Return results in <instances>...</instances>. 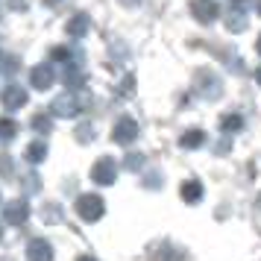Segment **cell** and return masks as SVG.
Masks as SVG:
<instances>
[{"label": "cell", "mask_w": 261, "mask_h": 261, "mask_svg": "<svg viewBox=\"0 0 261 261\" xmlns=\"http://www.w3.org/2000/svg\"><path fill=\"white\" fill-rule=\"evenodd\" d=\"M76 214L83 217L85 223H97V220L106 214V202L100 200L97 194H83V197L76 200Z\"/></svg>", "instance_id": "cell-1"}, {"label": "cell", "mask_w": 261, "mask_h": 261, "mask_svg": "<svg viewBox=\"0 0 261 261\" xmlns=\"http://www.w3.org/2000/svg\"><path fill=\"white\" fill-rule=\"evenodd\" d=\"M138 138V120L129 118V115H123V118L115 120V126H112V141L115 144H132Z\"/></svg>", "instance_id": "cell-2"}, {"label": "cell", "mask_w": 261, "mask_h": 261, "mask_svg": "<svg viewBox=\"0 0 261 261\" xmlns=\"http://www.w3.org/2000/svg\"><path fill=\"white\" fill-rule=\"evenodd\" d=\"M83 100L73 94V91H65L53 100V115H59V118H76L80 112H83Z\"/></svg>", "instance_id": "cell-3"}, {"label": "cell", "mask_w": 261, "mask_h": 261, "mask_svg": "<svg viewBox=\"0 0 261 261\" xmlns=\"http://www.w3.org/2000/svg\"><path fill=\"white\" fill-rule=\"evenodd\" d=\"M91 179H94L97 185H115V179H118V165H115V159H109V155H100L91 167Z\"/></svg>", "instance_id": "cell-4"}, {"label": "cell", "mask_w": 261, "mask_h": 261, "mask_svg": "<svg viewBox=\"0 0 261 261\" xmlns=\"http://www.w3.org/2000/svg\"><path fill=\"white\" fill-rule=\"evenodd\" d=\"M197 91H200L205 100H217V97L223 94V83H220V76L212 71H197Z\"/></svg>", "instance_id": "cell-5"}, {"label": "cell", "mask_w": 261, "mask_h": 261, "mask_svg": "<svg viewBox=\"0 0 261 261\" xmlns=\"http://www.w3.org/2000/svg\"><path fill=\"white\" fill-rule=\"evenodd\" d=\"M191 15L200 24H212V21H217V15H220V6L214 0H191Z\"/></svg>", "instance_id": "cell-6"}, {"label": "cell", "mask_w": 261, "mask_h": 261, "mask_svg": "<svg viewBox=\"0 0 261 261\" xmlns=\"http://www.w3.org/2000/svg\"><path fill=\"white\" fill-rule=\"evenodd\" d=\"M3 217H6V223L12 226H24L27 217H30V205H27V200H12L3 205Z\"/></svg>", "instance_id": "cell-7"}, {"label": "cell", "mask_w": 261, "mask_h": 261, "mask_svg": "<svg viewBox=\"0 0 261 261\" xmlns=\"http://www.w3.org/2000/svg\"><path fill=\"white\" fill-rule=\"evenodd\" d=\"M27 261H53V247L44 238H33L27 247Z\"/></svg>", "instance_id": "cell-8"}, {"label": "cell", "mask_w": 261, "mask_h": 261, "mask_svg": "<svg viewBox=\"0 0 261 261\" xmlns=\"http://www.w3.org/2000/svg\"><path fill=\"white\" fill-rule=\"evenodd\" d=\"M0 103H3V109H9V112H12V109H21V106H27V91L21 85H6Z\"/></svg>", "instance_id": "cell-9"}, {"label": "cell", "mask_w": 261, "mask_h": 261, "mask_svg": "<svg viewBox=\"0 0 261 261\" xmlns=\"http://www.w3.org/2000/svg\"><path fill=\"white\" fill-rule=\"evenodd\" d=\"M62 80L68 85V91H76V88H83L85 85V71L80 62H68L65 65V73H62Z\"/></svg>", "instance_id": "cell-10"}, {"label": "cell", "mask_w": 261, "mask_h": 261, "mask_svg": "<svg viewBox=\"0 0 261 261\" xmlns=\"http://www.w3.org/2000/svg\"><path fill=\"white\" fill-rule=\"evenodd\" d=\"M30 83H33V88L44 91V88H50V85L56 83V73H53V68H50V65H36V68H33V73H30Z\"/></svg>", "instance_id": "cell-11"}, {"label": "cell", "mask_w": 261, "mask_h": 261, "mask_svg": "<svg viewBox=\"0 0 261 261\" xmlns=\"http://www.w3.org/2000/svg\"><path fill=\"white\" fill-rule=\"evenodd\" d=\"M68 36H73V38H83V36H88V30H91V18L85 12H80V15H73L71 21H68Z\"/></svg>", "instance_id": "cell-12"}, {"label": "cell", "mask_w": 261, "mask_h": 261, "mask_svg": "<svg viewBox=\"0 0 261 261\" xmlns=\"http://www.w3.org/2000/svg\"><path fill=\"white\" fill-rule=\"evenodd\" d=\"M179 194H182L185 202H200L202 200V182L200 179H188V182H182Z\"/></svg>", "instance_id": "cell-13"}, {"label": "cell", "mask_w": 261, "mask_h": 261, "mask_svg": "<svg viewBox=\"0 0 261 261\" xmlns=\"http://www.w3.org/2000/svg\"><path fill=\"white\" fill-rule=\"evenodd\" d=\"M226 24H229V30H235V33L247 30V9H235V6H229V18H226Z\"/></svg>", "instance_id": "cell-14"}, {"label": "cell", "mask_w": 261, "mask_h": 261, "mask_svg": "<svg viewBox=\"0 0 261 261\" xmlns=\"http://www.w3.org/2000/svg\"><path fill=\"white\" fill-rule=\"evenodd\" d=\"M179 144H182V147H188V150H197V147H202V144H205V132H202V129H188V132H182Z\"/></svg>", "instance_id": "cell-15"}, {"label": "cell", "mask_w": 261, "mask_h": 261, "mask_svg": "<svg viewBox=\"0 0 261 261\" xmlns=\"http://www.w3.org/2000/svg\"><path fill=\"white\" fill-rule=\"evenodd\" d=\"M44 159H47V144L44 141H33L27 147V162L38 165V162H44Z\"/></svg>", "instance_id": "cell-16"}, {"label": "cell", "mask_w": 261, "mask_h": 261, "mask_svg": "<svg viewBox=\"0 0 261 261\" xmlns=\"http://www.w3.org/2000/svg\"><path fill=\"white\" fill-rule=\"evenodd\" d=\"M241 126H244V118L235 115V112H226L223 118H220V129L223 132H238Z\"/></svg>", "instance_id": "cell-17"}, {"label": "cell", "mask_w": 261, "mask_h": 261, "mask_svg": "<svg viewBox=\"0 0 261 261\" xmlns=\"http://www.w3.org/2000/svg\"><path fill=\"white\" fill-rule=\"evenodd\" d=\"M18 135V123L12 118H0V141H12Z\"/></svg>", "instance_id": "cell-18"}, {"label": "cell", "mask_w": 261, "mask_h": 261, "mask_svg": "<svg viewBox=\"0 0 261 261\" xmlns=\"http://www.w3.org/2000/svg\"><path fill=\"white\" fill-rule=\"evenodd\" d=\"M33 129H36L38 135H47V132L53 129V123H50V118L44 112H36V115H33Z\"/></svg>", "instance_id": "cell-19"}, {"label": "cell", "mask_w": 261, "mask_h": 261, "mask_svg": "<svg viewBox=\"0 0 261 261\" xmlns=\"http://www.w3.org/2000/svg\"><path fill=\"white\" fill-rule=\"evenodd\" d=\"M123 165H126V170H135V173H138V170L144 167V155H141V153H129Z\"/></svg>", "instance_id": "cell-20"}, {"label": "cell", "mask_w": 261, "mask_h": 261, "mask_svg": "<svg viewBox=\"0 0 261 261\" xmlns=\"http://www.w3.org/2000/svg\"><path fill=\"white\" fill-rule=\"evenodd\" d=\"M53 59H59V62H73V47H65V44L53 47Z\"/></svg>", "instance_id": "cell-21"}, {"label": "cell", "mask_w": 261, "mask_h": 261, "mask_svg": "<svg viewBox=\"0 0 261 261\" xmlns=\"http://www.w3.org/2000/svg\"><path fill=\"white\" fill-rule=\"evenodd\" d=\"M76 138H80V141H88V138H94V126H88V123H83V126L76 129Z\"/></svg>", "instance_id": "cell-22"}, {"label": "cell", "mask_w": 261, "mask_h": 261, "mask_svg": "<svg viewBox=\"0 0 261 261\" xmlns=\"http://www.w3.org/2000/svg\"><path fill=\"white\" fill-rule=\"evenodd\" d=\"M47 223H56L59 220V205H47V217H44Z\"/></svg>", "instance_id": "cell-23"}, {"label": "cell", "mask_w": 261, "mask_h": 261, "mask_svg": "<svg viewBox=\"0 0 261 261\" xmlns=\"http://www.w3.org/2000/svg\"><path fill=\"white\" fill-rule=\"evenodd\" d=\"M9 6H12L15 12H24L27 6H30V0H9Z\"/></svg>", "instance_id": "cell-24"}, {"label": "cell", "mask_w": 261, "mask_h": 261, "mask_svg": "<svg viewBox=\"0 0 261 261\" xmlns=\"http://www.w3.org/2000/svg\"><path fill=\"white\" fill-rule=\"evenodd\" d=\"M229 6H235V9H247V0H229Z\"/></svg>", "instance_id": "cell-25"}, {"label": "cell", "mask_w": 261, "mask_h": 261, "mask_svg": "<svg viewBox=\"0 0 261 261\" xmlns=\"http://www.w3.org/2000/svg\"><path fill=\"white\" fill-rule=\"evenodd\" d=\"M41 3H44V6H50V9H56L59 3H65V0H41Z\"/></svg>", "instance_id": "cell-26"}, {"label": "cell", "mask_w": 261, "mask_h": 261, "mask_svg": "<svg viewBox=\"0 0 261 261\" xmlns=\"http://www.w3.org/2000/svg\"><path fill=\"white\" fill-rule=\"evenodd\" d=\"M120 3H123V6H138L141 0H120Z\"/></svg>", "instance_id": "cell-27"}, {"label": "cell", "mask_w": 261, "mask_h": 261, "mask_svg": "<svg viewBox=\"0 0 261 261\" xmlns=\"http://www.w3.org/2000/svg\"><path fill=\"white\" fill-rule=\"evenodd\" d=\"M76 261H97V258H91V255H80Z\"/></svg>", "instance_id": "cell-28"}, {"label": "cell", "mask_w": 261, "mask_h": 261, "mask_svg": "<svg viewBox=\"0 0 261 261\" xmlns=\"http://www.w3.org/2000/svg\"><path fill=\"white\" fill-rule=\"evenodd\" d=\"M255 12H258V15H261V0H255Z\"/></svg>", "instance_id": "cell-29"}, {"label": "cell", "mask_w": 261, "mask_h": 261, "mask_svg": "<svg viewBox=\"0 0 261 261\" xmlns=\"http://www.w3.org/2000/svg\"><path fill=\"white\" fill-rule=\"evenodd\" d=\"M255 80H258V85H261V68H258V71H255Z\"/></svg>", "instance_id": "cell-30"}, {"label": "cell", "mask_w": 261, "mask_h": 261, "mask_svg": "<svg viewBox=\"0 0 261 261\" xmlns=\"http://www.w3.org/2000/svg\"><path fill=\"white\" fill-rule=\"evenodd\" d=\"M255 50H258V53H261V36H258V41H255Z\"/></svg>", "instance_id": "cell-31"}, {"label": "cell", "mask_w": 261, "mask_h": 261, "mask_svg": "<svg viewBox=\"0 0 261 261\" xmlns=\"http://www.w3.org/2000/svg\"><path fill=\"white\" fill-rule=\"evenodd\" d=\"M258 208H261V197H258Z\"/></svg>", "instance_id": "cell-32"}, {"label": "cell", "mask_w": 261, "mask_h": 261, "mask_svg": "<svg viewBox=\"0 0 261 261\" xmlns=\"http://www.w3.org/2000/svg\"><path fill=\"white\" fill-rule=\"evenodd\" d=\"M0 18H3V9H0Z\"/></svg>", "instance_id": "cell-33"}, {"label": "cell", "mask_w": 261, "mask_h": 261, "mask_svg": "<svg viewBox=\"0 0 261 261\" xmlns=\"http://www.w3.org/2000/svg\"><path fill=\"white\" fill-rule=\"evenodd\" d=\"M0 238H3V229H0Z\"/></svg>", "instance_id": "cell-34"}]
</instances>
